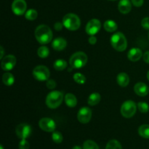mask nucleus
Returning a JSON list of instances; mask_svg holds the SVG:
<instances>
[{
	"instance_id": "f257e3e1",
	"label": "nucleus",
	"mask_w": 149,
	"mask_h": 149,
	"mask_svg": "<svg viewBox=\"0 0 149 149\" xmlns=\"http://www.w3.org/2000/svg\"><path fill=\"white\" fill-rule=\"evenodd\" d=\"M35 38L39 43L47 45L52 39V31L50 28L47 25H39L34 32Z\"/></svg>"
},
{
	"instance_id": "f03ea898",
	"label": "nucleus",
	"mask_w": 149,
	"mask_h": 149,
	"mask_svg": "<svg viewBox=\"0 0 149 149\" xmlns=\"http://www.w3.org/2000/svg\"><path fill=\"white\" fill-rule=\"evenodd\" d=\"M110 41L113 49L118 52H123L127 47V41L126 37L121 32L113 33L111 37Z\"/></svg>"
},
{
	"instance_id": "7ed1b4c3",
	"label": "nucleus",
	"mask_w": 149,
	"mask_h": 149,
	"mask_svg": "<svg viewBox=\"0 0 149 149\" xmlns=\"http://www.w3.org/2000/svg\"><path fill=\"white\" fill-rule=\"evenodd\" d=\"M63 100V93L57 90L50 92L47 95L45 103L48 108L52 109H57L58 106H61Z\"/></svg>"
},
{
	"instance_id": "20e7f679",
	"label": "nucleus",
	"mask_w": 149,
	"mask_h": 149,
	"mask_svg": "<svg viewBox=\"0 0 149 149\" xmlns=\"http://www.w3.org/2000/svg\"><path fill=\"white\" fill-rule=\"evenodd\" d=\"M63 24L68 30L76 31L79 29L81 26V20L77 15L68 13L63 18Z\"/></svg>"
},
{
	"instance_id": "39448f33",
	"label": "nucleus",
	"mask_w": 149,
	"mask_h": 149,
	"mask_svg": "<svg viewBox=\"0 0 149 149\" xmlns=\"http://www.w3.org/2000/svg\"><path fill=\"white\" fill-rule=\"evenodd\" d=\"M87 55L83 52H77L73 54L69 59L70 65L72 68L79 69L87 64Z\"/></svg>"
},
{
	"instance_id": "423d86ee",
	"label": "nucleus",
	"mask_w": 149,
	"mask_h": 149,
	"mask_svg": "<svg viewBox=\"0 0 149 149\" xmlns=\"http://www.w3.org/2000/svg\"><path fill=\"white\" fill-rule=\"evenodd\" d=\"M137 110V106L132 100H127L124 102L121 106V114L125 118H131L135 114Z\"/></svg>"
},
{
	"instance_id": "0eeeda50",
	"label": "nucleus",
	"mask_w": 149,
	"mask_h": 149,
	"mask_svg": "<svg viewBox=\"0 0 149 149\" xmlns=\"http://www.w3.org/2000/svg\"><path fill=\"white\" fill-rule=\"evenodd\" d=\"M33 76L37 81H45L49 79L50 72L47 67L45 65H37L33 68Z\"/></svg>"
},
{
	"instance_id": "6e6552de",
	"label": "nucleus",
	"mask_w": 149,
	"mask_h": 149,
	"mask_svg": "<svg viewBox=\"0 0 149 149\" xmlns=\"http://www.w3.org/2000/svg\"><path fill=\"white\" fill-rule=\"evenodd\" d=\"M32 132L31 127L26 123H22L17 125L15 129L16 135L20 139H26Z\"/></svg>"
},
{
	"instance_id": "1a4fd4ad",
	"label": "nucleus",
	"mask_w": 149,
	"mask_h": 149,
	"mask_svg": "<svg viewBox=\"0 0 149 149\" xmlns=\"http://www.w3.org/2000/svg\"><path fill=\"white\" fill-rule=\"evenodd\" d=\"M39 126L41 130L47 132H52L56 128V123L53 119L48 117L42 118L39 120Z\"/></svg>"
},
{
	"instance_id": "9d476101",
	"label": "nucleus",
	"mask_w": 149,
	"mask_h": 149,
	"mask_svg": "<svg viewBox=\"0 0 149 149\" xmlns=\"http://www.w3.org/2000/svg\"><path fill=\"white\" fill-rule=\"evenodd\" d=\"M100 28H101V23L100 20L95 18L92 19L86 26V33L90 36H94L100 31Z\"/></svg>"
},
{
	"instance_id": "9b49d317",
	"label": "nucleus",
	"mask_w": 149,
	"mask_h": 149,
	"mask_svg": "<svg viewBox=\"0 0 149 149\" xmlns=\"http://www.w3.org/2000/svg\"><path fill=\"white\" fill-rule=\"evenodd\" d=\"M27 4L25 0H14L12 4V10L16 15H23L26 13Z\"/></svg>"
},
{
	"instance_id": "f8f14e48",
	"label": "nucleus",
	"mask_w": 149,
	"mask_h": 149,
	"mask_svg": "<svg viewBox=\"0 0 149 149\" xmlns=\"http://www.w3.org/2000/svg\"><path fill=\"white\" fill-rule=\"evenodd\" d=\"M16 58L13 55L4 56L1 60V67L4 71H11L16 65Z\"/></svg>"
},
{
	"instance_id": "ddd939ff",
	"label": "nucleus",
	"mask_w": 149,
	"mask_h": 149,
	"mask_svg": "<svg viewBox=\"0 0 149 149\" xmlns=\"http://www.w3.org/2000/svg\"><path fill=\"white\" fill-rule=\"evenodd\" d=\"M92 110L88 107H82L77 113V119L81 124H87L91 120Z\"/></svg>"
},
{
	"instance_id": "4468645a",
	"label": "nucleus",
	"mask_w": 149,
	"mask_h": 149,
	"mask_svg": "<svg viewBox=\"0 0 149 149\" xmlns=\"http://www.w3.org/2000/svg\"><path fill=\"white\" fill-rule=\"evenodd\" d=\"M134 91L138 95L144 97L146 96L149 93V88L147 84L143 82H138L134 86Z\"/></svg>"
},
{
	"instance_id": "2eb2a0df",
	"label": "nucleus",
	"mask_w": 149,
	"mask_h": 149,
	"mask_svg": "<svg viewBox=\"0 0 149 149\" xmlns=\"http://www.w3.org/2000/svg\"><path fill=\"white\" fill-rule=\"evenodd\" d=\"M143 56L142 50L139 48L134 47L130 49L127 54V58L130 61H132V62H136L138 61Z\"/></svg>"
},
{
	"instance_id": "dca6fc26",
	"label": "nucleus",
	"mask_w": 149,
	"mask_h": 149,
	"mask_svg": "<svg viewBox=\"0 0 149 149\" xmlns=\"http://www.w3.org/2000/svg\"><path fill=\"white\" fill-rule=\"evenodd\" d=\"M67 45V42L65 39L62 37H58L52 41V47L55 50L62 51L65 48Z\"/></svg>"
},
{
	"instance_id": "f3484780",
	"label": "nucleus",
	"mask_w": 149,
	"mask_h": 149,
	"mask_svg": "<svg viewBox=\"0 0 149 149\" xmlns=\"http://www.w3.org/2000/svg\"><path fill=\"white\" fill-rule=\"evenodd\" d=\"M118 9L122 14H127L131 11L132 4L130 0H120L118 4Z\"/></svg>"
},
{
	"instance_id": "a211bd4d",
	"label": "nucleus",
	"mask_w": 149,
	"mask_h": 149,
	"mask_svg": "<svg viewBox=\"0 0 149 149\" xmlns=\"http://www.w3.org/2000/svg\"><path fill=\"white\" fill-rule=\"evenodd\" d=\"M116 81L118 84L122 87H125L129 84L130 83V77L126 73L122 72L119 73L116 77Z\"/></svg>"
},
{
	"instance_id": "6ab92c4d",
	"label": "nucleus",
	"mask_w": 149,
	"mask_h": 149,
	"mask_svg": "<svg viewBox=\"0 0 149 149\" xmlns=\"http://www.w3.org/2000/svg\"><path fill=\"white\" fill-rule=\"evenodd\" d=\"M65 104L70 108H74L77 104V99L72 93H67L65 95Z\"/></svg>"
},
{
	"instance_id": "aec40b11",
	"label": "nucleus",
	"mask_w": 149,
	"mask_h": 149,
	"mask_svg": "<svg viewBox=\"0 0 149 149\" xmlns=\"http://www.w3.org/2000/svg\"><path fill=\"white\" fill-rule=\"evenodd\" d=\"M103 26H104L105 30L108 32H110V33L116 31L118 27L116 22H115L114 20H106V21L104 23Z\"/></svg>"
},
{
	"instance_id": "412c9836",
	"label": "nucleus",
	"mask_w": 149,
	"mask_h": 149,
	"mask_svg": "<svg viewBox=\"0 0 149 149\" xmlns=\"http://www.w3.org/2000/svg\"><path fill=\"white\" fill-rule=\"evenodd\" d=\"M100 95L97 93H93L89 96L88 98V104L90 106H96L98 104L100 101Z\"/></svg>"
},
{
	"instance_id": "4be33fe9",
	"label": "nucleus",
	"mask_w": 149,
	"mask_h": 149,
	"mask_svg": "<svg viewBox=\"0 0 149 149\" xmlns=\"http://www.w3.org/2000/svg\"><path fill=\"white\" fill-rule=\"evenodd\" d=\"M2 81L6 86H12L15 81L14 76L10 73H5L2 76Z\"/></svg>"
},
{
	"instance_id": "5701e85b",
	"label": "nucleus",
	"mask_w": 149,
	"mask_h": 149,
	"mask_svg": "<svg viewBox=\"0 0 149 149\" xmlns=\"http://www.w3.org/2000/svg\"><path fill=\"white\" fill-rule=\"evenodd\" d=\"M138 134L142 138L149 139V125H143L138 128Z\"/></svg>"
},
{
	"instance_id": "b1692460",
	"label": "nucleus",
	"mask_w": 149,
	"mask_h": 149,
	"mask_svg": "<svg viewBox=\"0 0 149 149\" xmlns=\"http://www.w3.org/2000/svg\"><path fill=\"white\" fill-rule=\"evenodd\" d=\"M53 67L56 71H63L67 68V62L63 59H58L54 62Z\"/></svg>"
},
{
	"instance_id": "393cba45",
	"label": "nucleus",
	"mask_w": 149,
	"mask_h": 149,
	"mask_svg": "<svg viewBox=\"0 0 149 149\" xmlns=\"http://www.w3.org/2000/svg\"><path fill=\"white\" fill-rule=\"evenodd\" d=\"M38 56L41 58H46L49 56V48L46 46H41L37 51Z\"/></svg>"
},
{
	"instance_id": "a878e982",
	"label": "nucleus",
	"mask_w": 149,
	"mask_h": 149,
	"mask_svg": "<svg viewBox=\"0 0 149 149\" xmlns=\"http://www.w3.org/2000/svg\"><path fill=\"white\" fill-rule=\"evenodd\" d=\"M106 149H122L120 143L116 140H111L106 145Z\"/></svg>"
},
{
	"instance_id": "bb28decb",
	"label": "nucleus",
	"mask_w": 149,
	"mask_h": 149,
	"mask_svg": "<svg viewBox=\"0 0 149 149\" xmlns=\"http://www.w3.org/2000/svg\"><path fill=\"white\" fill-rule=\"evenodd\" d=\"M37 12L33 9H30L25 13V17L29 20H34L37 17Z\"/></svg>"
},
{
	"instance_id": "cd10ccee",
	"label": "nucleus",
	"mask_w": 149,
	"mask_h": 149,
	"mask_svg": "<svg viewBox=\"0 0 149 149\" xmlns=\"http://www.w3.org/2000/svg\"><path fill=\"white\" fill-rule=\"evenodd\" d=\"M83 149H99V146L93 141L87 140L83 144Z\"/></svg>"
},
{
	"instance_id": "c85d7f7f",
	"label": "nucleus",
	"mask_w": 149,
	"mask_h": 149,
	"mask_svg": "<svg viewBox=\"0 0 149 149\" xmlns=\"http://www.w3.org/2000/svg\"><path fill=\"white\" fill-rule=\"evenodd\" d=\"M74 80L77 84H84L86 82V77L81 73H76L74 75Z\"/></svg>"
},
{
	"instance_id": "c756f323",
	"label": "nucleus",
	"mask_w": 149,
	"mask_h": 149,
	"mask_svg": "<svg viewBox=\"0 0 149 149\" xmlns=\"http://www.w3.org/2000/svg\"><path fill=\"white\" fill-rule=\"evenodd\" d=\"M52 139L55 143H62L63 140V135L60 132H55L54 131L52 132Z\"/></svg>"
},
{
	"instance_id": "7c9ffc66",
	"label": "nucleus",
	"mask_w": 149,
	"mask_h": 149,
	"mask_svg": "<svg viewBox=\"0 0 149 149\" xmlns=\"http://www.w3.org/2000/svg\"><path fill=\"white\" fill-rule=\"evenodd\" d=\"M138 109L141 113H147L149 111V106L146 102H139L138 103Z\"/></svg>"
},
{
	"instance_id": "2f4dec72",
	"label": "nucleus",
	"mask_w": 149,
	"mask_h": 149,
	"mask_svg": "<svg viewBox=\"0 0 149 149\" xmlns=\"http://www.w3.org/2000/svg\"><path fill=\"white\" fill-rule=\"evenodd\" d=\"M19 149H29L30 144L26 139H21L18 145Z\"/></svg>"
},
{
	"instance_id": "473e14b6",
	"label": "nucleus",
	"mask_w": 149,
	"mask_h": 149,
	"mask_svg": "<svg viewBox=\"0 0 149 149\" xmlns=\"http://www.w3.org/2000/svg\"><path fill=\"white\" fill-rule=\"evenodd\" d=\"M46 86L49 90H53L56 87V82L53 79H48L46 82Z\"/></svg>"
},
{
	"instance_id": "72a5a7b5",
	"label": "nucleus",
	"mask_w": 149,
	"mask_h": 149,
	"mask_svg": "<svg viewBox=\"0 0 149 149\" xmlns=\"http://www.w3.org/2000/svg\"><path fill=\"white\" fill-rule=\"evenodd\" d=\"M141 26L146 30H149V17H144L141 21Z\"/></svg>"
},
{
	"instance_id": "f704fd0d",
	"label": "nucleus",
	"mask_w": 149,
	"mask_h": 149,
	"mask_svg": "<svg viewBox=\"0 0 149 149\" xmlns=\"http://www.w3.org/2000/svg\"><path fill=\"white\" fill-rule=\"evenodd\" d=\"M131 1H132V4L134 6H135L137 7H141L143 4L144 0H131Z\"/></svg>"
},
{
	"instance_id": "c9c22d12",
	"label": "nucleus",
	"mask_w": 149,
	"mask_h": 149,
	"mask_svg": "<svg viewBox=\"0 0 149 149\" xmlns=\"http://www.w3.org/2000/svg\"><path fill=\"white\" fill-rule=\"evenodd\" d=\"M63 26H64L63 24V23H61V22H56L55 23V25H54V28H55V29L56 31L62 30Z\"/></svg>"
},
{
	"instance_id": "e433bc0d",
	"label": "nucleus",
	"mask_w": 149,
	"mask_h": 149,
	"mask_svg": "<svg viewBox=\"0 0 149 149\" xmlns=\"http://www.w3.org/2000/svg\"><path fill=\"white\" fill-rule=\"evenodd\" d=\"M143 58L144 62H146V63L149 64V51H147L143 55Z\"/></svg>"
},
{
	"instance_id": "4c0bfd02",
	"label": "nucleus",
	"mask_w": 149,
	"mask_h": 149,
	"mask_svg": "<svg viewBox=\"0 0 149 149\" xmlns=\"http://www.w3.org/2000/svg\"><path fill=\"white\" fill-rule=\"evenodd\" d=\"M96 42H97V38L95 36H91L89 38V43L92 45H95Z\"/></svg>"
},
{
	"instance_id": "58836bf2",
	"label": "nucleus",
	"mask_w": 149,
	"mask_h": 149,
	"mask_svg": "<svg viewBox=\"0 0 149 149\" xmlns=\"http://www.w3.org/2000/svg\"><path fill=\"white\" fill-rule=\"evenodd\" d=\"M0 52H1V55H0V59H2L3 57H4V48H3L2 46L0 47Z\"/></svg>"
},
{
	"instance_id": "ea45409f",
	"label": "nucleus",
	"mask_w": 149,
	"mask_h": 149,
	"mask_svg": "<svg viewBox=\"0 0 149 149\" xmlns=\"http://www.w3.org/2000/svg\"><path fill=\"white\" fill-rule=\"evenodd\" d=\"M73 149H81V148L80 146H74Z\"/></svg>"
},
{
	"instance_id": "a19ab883",
	"label": "nucleus",
	"mask_w": 149,
	"mask_h": 149,
	"mask_svg": "<svg viewBox=\"0 0 149 149\" xmlns=\"http://www.w3.org/2000/svg\"><path fill=\"white\" fill-rule=\"evenodd\" d=\"M147 79H148V80L149 81V71H148V73H147Z\"/></svg>"
},
{
	"instance_id": "79ce46f5",
	"label": "nucleus",
	"mask_w": 149,
	"mask_h": 149,
	"mask_svg": "<svg viewBox=\"0 0 149 149\" xmlns=\"http://www.w3.org/2000/svg\"><path fill=\"white\" fill-rule=\"evenodd\" d=\"M0 149H4V147H3L2 145L0 146Z\"/></svg>"
},
{
	"instance_id": "37998d69",
	"label": "nucleus",
	"mask_w": 149,
	"mask_h": 149,
	"mask_svg": "<svg viewBox=\"0 0 149 149\" xmlns=\"http://www.w3.org/2000/svg\"><path fill=\"white\" fill-rule=\"evenodd\" d=\"M110 1H115V0H110Z\"/></svg>"
},
{
	"instance_id": "c03bdc74",
	"label": "nucleus",
	"mask_w": 149,
	"mask_h": 149,
	"mask_svg": "<svg viewBox=\"0 0 149 149\" xmlns=\"http://www.w3.org/2000/svg\"><path fill=\"white\" fill-rule=\"evenodd\" d=\"M148 39H149V34H148Z\"/></svg>"
}]
</instances>
